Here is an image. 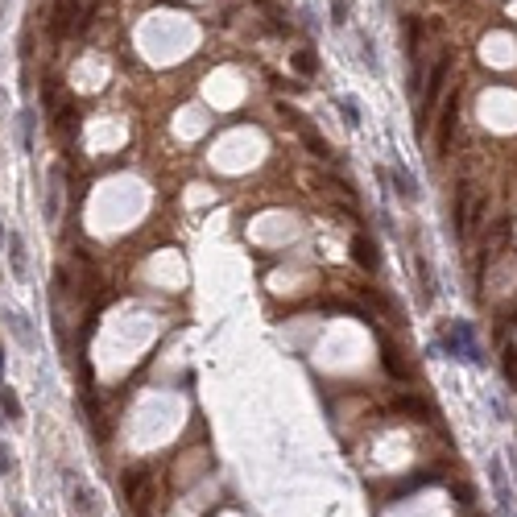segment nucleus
<instances>
[{"mask_svg": "<svg viewBox=\"0 0 517 517\" xmlns=\"http://www.w3.org/2000/svg\"><path fill=\"white\" fill-rule=\"evenodd\" d=\"M447 75H451V50L447 54H439V62L430 67V75H426V87H423V112H418V133H423L426 124H430V112H435V104H439V95H443L447 87Z\"/></svg>", "mask_w": 517, "mask_h": 517, "instance_id": "f257e3e1", "label": "nucleus"}, {"mask_svg": "<svg viewBox=\"0 0 517 517\" xmlns=\"http://www.w3.org/2000/svg\"><path fill=\"white\" fill-rule=\"evenodd\" d=\"M120 489H124V501L137 509V513H145V505H149V468L145 464H137V468H129L124 476H120Z\"/></svg>", "mask_w": 517, "mask_h": 517, "instance_id": "f03ea898", "label": "nucleus"}, {"mask_svg": "<svg viewBox=\"0 0 517 517\" xmlns=\"http://www.w3.org/2000/svg\"><path fill=\"white\" fill-rule=\"evenodd\" d=\"M443 344L451 348L455 356H464L472 364H484V356H480V344H476V335H472L468 323H451V331L443 335Z\"/></svg>", "mask_w": 517, "mask_h": 517, "instance_id": "7ed1b4c3", "label": "nucleus"}, {"mask_svg": "<svg viewBox=\"0 0 517 517\" xmlns=\"http://www.w3.org/2000/svg\"><path fill=\"white\" fill-rule=\"evenodd\" d=\"M455 120H459V92H451L443 99V112H439V133H435V149H439V153H447V149H451Z\"/></svg>", "mask_w": 517, "mask_h": 517, "instance_id": "20e7f679", "label": "nucleus"}, {"mask_svg": "<svg viewBox=\"0 0 517 517\" xmlns=\"http://www.w3.org/2000/svg\"><path fill=\"white\" fill-rule=\"evenodd\" d=\"M489 480H493V496H496V505H501V517H517L513 489H509V476H505V464L501 459L489 464Z\"/></svg>", "mask_w": 517, "mask_h": 517, "instance_id": "39448f33", "label": "nucleus"}, {"mask_svg": "<svg viewBox=\"0 0 517 517\" xmlns=\"http://www.w3.org/2000/svg\"><path fill=\"white\" fill-rule=\"evenodd\" d=\"M75 17H79V0H58L50 13V38H67L75 29Z\"/></svg>", "mask_w": 517, "mask_h": 517, "instance_id": "423d86ee", "label": "nucleus"}, {"mask_svg": "<svg viewBox=\"0 0 517 517\" xmlns=\"http://www.w3.org/2000/svg\"><path fill=\"white\" fill-rule=\"evenodd\" d=\"M352 261L364 269V273H376L381 269V257H376V244H373V236H364V232H356L352 236Z\"/></svg>", "mask_w": 517, "mask_h": 517, "instance_id": "0eeeda50", "label": "nucleus"}, {"mask_svg": "<svg viewBox=\"0 0 517 517\" xmlns=\"http://www.w3.org/2000/svg\"><path fill=\"white\" fill-rule=\"evenodd\" d=\"M451 219H455V236L464 240L468 228H472V187H468V183H459V187H455V215H451Z\"/></svg>", "mask_w": 517, "mask_h": 517, "instance_id": "6e6552de", "label": "nucleus"}, {"mask_svg": "<svg viewBox=\"0 0 517 517\" xmlns=\"http://www.w3.org/2000/svg\"><path fill=\"white\" fill-rule=\"evenodd\" d=\"M393 410H401V414H410V418H430V406H426L423 398H414V393H401V398H393Z\"/></svg>", "mask_w": 517, "mask_h": 517, "instance_id": "1a4fd4ad", "label": "nucleus"}, {"mask_svg": "<svg viewBox=\"0 0 517 517\" xmlns=\"http://www.w3.org/2000/svg\"><path fill=\"white\" fill-rule=\"evenodd\" d=\"M381 364H385V373L393 376V381H410V369L401 364L398 348H389V344H385V348H381Z\"/></svg>", "mask_w": 517, "mask_h": 517, "instance_id": "9d476101", "label": "nucleus"}, {"mask_svg": "<svg viewBox=\"0 0 517 517\" xmlns=\"http://www.w3.org/2000/svg\"><path fill=\"white\" fill-rule=\"evenodd\" d=\"M501 373L517 389V344H501Z\"/></svg>", "mask_w": 517, "mask_h": 517, "instance_id": "9b49d317", "label": "nucleus"}, {"mask_svg": "<svg viewBox=\"0 0 517 517\" xmlns=\"http://www.w3.org/2000/svg\"><path fill=\"white\" fill-rule=\"evenodd\" d=\"M54 124H58V133H62V137H75V133H79V108H75V104H67V108L58 112V120H54Z\"/></svg>", "mask_w": 517, "mask_h": 517, "instance_id": "f8f14e48", "label": "nucleus"}, {"mask_svg": "<svg viewBox=\"0 0 517 517\" xmlns=\"http://www.w3.org/2000/svg\"><path fill=\"white\" fill-rule=\"evenodd\" d=\"M0 410H4V418H9V423H21V401L13 398V389H9V385H0Z\"/></svg>", "mask_w": 517, "mask_h": 517, "instance_id": "ddd939ff", "label": "nucleus"}, {"mask_svg": "<svg viewBox=\"0 0 517 517\" xmlns=\"http://www.w3.org/2000/svg\"><path fill=\"white\" fill-rule=\"evenodd\" d=\"M58 212H62V183L50 174V199H46V219H50V224L58 219Z\"/></svg>", "mask_w": 517, "mask_h": 517, "instance_id": "4468645a", "label": "nucleus"}, {"mask_svg": "<svg viewBox=\"0 0 517 517\" xmlns=\"http://www.w3.org/2000/svg\"><path fill=\"white\" fill-rule=\"evenodd\" d=\"M290 62H294V71L303 75V79H315V75H319V62H315V54H310V50H298Z\"/></svg>", "mask_w": 517, "mask_h": 517, "instance_id": "2eb2a0df", "label": "nucleus"}, {"mask_svg": "<svg viewBox=\"0 0 517 517\" xmlns=\"http://www.w3.org/2000/svg\"><path fill=\"white\" fill-rule=\"evenodd\" d=\"M356 294H360V298H364L369 306H376V310H393V303H389L385 294H376L373 285H356Z\"/></svg>", "mask_w": 517, "mask_h": 517, "instance_id": "dca6fc26", "label": "nucleus"}, {"mask_svg": "<svg viewBox=\"0 0 517 517\" xmlns=\"http://www.w3.org/2000/svg\"><path fill=\"white\" fill-rule=\"evenodd\" d=\"M71 496H75V509L79 513H95V496L83 489V484H71Z\"/></svg>", "mask_w": 517, "mask_h": 517, "instance_id": "f3484780", "label": "nucleus"}, {"mask_svg": "<svg viewBox=\"0 0 517 517\" xmlns=\"http://www.w3.org/2000/svg\"><path fill=\"white\" fill-rule=\"evenodd\" d=\"M9 261H13V273H25V244H21V236H17V240H9Z\"/></svg>", "mask_w": 517, "mask_h": 517, "instance_id": "a211bd4d", "label": "nucleus"}, {"mask_svg": "<svg viewBox=\"0 0 517 517\" xmlns=\"http://www.w3.org/2000/svg\"><path fill=\"white\" fill-rule=\"evenodd\" d=\"M58 87H62L58 79H46V83H42V108H46V112H54V104H58Z\"/></svg>", "mask_w": 517, "mask_h": 517, "instance_id": "6ab92c4d", "label": "nucleus"}, {"mask_svg": "<svg viewBox=\"0 0 517 517\" xmlns=\"http://www.w3.org/2000/svg\"><path fill=\"white\" fill-rule=\"evenodd\" d=\"M339 112H344V124H352V129L360 124V108H356L352 99H339Z\"/></svg>", "mask_w": 517, "mask_h": 517, "instance_id": "aec40b11", "label": "nucleus"}, {"mask_svg": "<svg viewBox=\"0 0 517 517\" xmlns=\"http://www.w3.org/2000/svg\"><path fill=\"white\" fill-rule=\"evenodd\" d=\"M393 183H398V195H401V199H414V195H418V190H414V183H410V178H406L401 170L393 174Z\"/></svg>", "mask_w": 517, "mask_h": 517, "instance_id": "412c9836", "label": "nucleus"}, {"mask_svg": "<svg viewBox=\"0 0 517 517\" xmlns=\"http://www.w3.org/2000/svg\"><path fill=\"white\" fill-rule=\"evenodd\" d=\"M331 17L335 25H348V0H331Z\"/></svg>", "mask_w": 517, "mask_h": 517, "instance_id": "4be33fe9", "label": "nucleus"}, {"mask_svg": "<svg viewBox=\"0 0 517 517\" xmlns=\"http://www.w3.org/2000/svg\"><path fill=\"white\" fill-rule=\"evenodd\" d=\"M0 385H4V356H0Z\"/></svg>", "mask_w": 517, "mask_h": 517, "instance_id": "5701e85b", "label": "nucleus"}, {"mask_svg": "<svg viewBox=\"0 0 517 517\" xmlns=\"http://www.w3.org/2000/svg\"><path fill=\"white\" fill-rule=\"evenodd\" d=\"M0 244H4V228H0Z\"/></svg>", "mask_w": 517, "mask_h": 517, "instance_id": "b1692460", "label": "nucleus"}, {"mask_svg": "<svg viewBox=\"0 0 517 517\" xmlns=\"http://www.w3.org/2000/svg\"><path fill=\"white\" fill-rule=\"evenodd\" d=\"M17 517H25V513H21V509H17Z\"/></svg>", "mask_w": 517, "mask_h": 517, "instance_id": "393cba45", "label": "nucleus"}]
</instances>
